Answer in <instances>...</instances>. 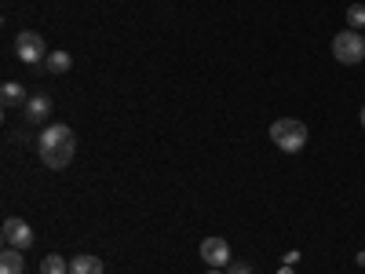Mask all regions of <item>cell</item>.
I'll use <instances>...</instances> for the list:
<instances>
[{
  "instance_id": "cell-3",
  "label": "cell",
  "mask_w": 365,
  "mask_h": 274,
  "mask_svg": "<svg viewBox=\"0 0 365 274\" xmlns=\"http://www.w3.org/2000/svg\"><path fill=\"white\" fill-rule=\"evenodd\" d=\"M332 59L344 66H354L365 59V37L358 34V29H344V34L332 37Z\"/></svg>"
},
{
  "instance_id": "cell-7",
  "label": "cell",
  "mask_w": 365,
  "mask_h": 274,
  "mask_svg": "<svg viewBox=\"0 0 365 274\" xmlns=\"http://www.w3.org/2000/svg\"><path fill=\"white\" fill-rule=\"evenodd\" d=\"M26 121H34V125H44V121L51 117V96H44V91H37V96L26 99Z\"/></svg>"
},
{
  "instance_id": "cell-13",
  "label": "cell",
  "mask_w": 365,
  "mask_h": 274,
  "mask_svg": "<svg viewBox=\"0 0 365 274\" xmlns=\"http://www.w3.org/2000/svg\"><path fill=\"white\" fill-rule=\"evenodd\" d=\"M347 22H351V29H361L365 26V4H351L347 8Z\"/></svg>"
},
{
  "instance_id": "cell-14",
  "label": "cell",
  "mask_w": 365,
  "mask_h": 274,
  "mask_svg": "<svg viewBox=\"0 0 365 274\" xmlns=\"http://www.w3.org/2000/svg\"><path fill=\"white\" fill-rule=\"evenodd\" d=\"M227 274H252V267H249V263H241V260H234V263L227 267Z\"/></svg>"
},
{
  "instance_id": "cell-15",
  "label": "cell",
  "mask_w": 365,
  "mask_h": 274,
  "mask_svg": "<svg viewBox=\"0 0 365 274\" xmlns=\"http://www.w3.org/2000/svg\"><path fill=\"white\" fill-rule=\"evenodd\" d=\"M278 274H292V267H289V263H285V267H282V270H278Z\"/></svg>"
},
{
  "instance_id": "cell-16",
  "label": "cell",
  "mask_w": 365,
  "mask_h": 274,
  "mask_svg": "<svg viewBox=\"0 0 365 274\" xmlns=\"http://www.w3.org/2000/svg\"><path fill=\"white\" fill-rule=\"evenodd\" d=\"M205 274H223V270H212V267H208V270H205Z\"/></svg>"
},
{
  "instance_id": "cell-8",
  "label": "cell",
  "mask_w": 365,
  "mask_h": 274,
  "mask_svg": "<svg viewBox=\"0 0 365 274\" xmlns=\"http://www.w3.org/2000/svg\"><path fill=\"white\" fill-rule=\"evenodd\" d=\"M26 88L19 81H4V88H0V106L4 110H15V106H26Z\"/></svg>"
},
{
  "instance_id": "cell-10",
  "label": "cell",
  "mask_w": 365,
  "mask_h": 274,
  "mask_svg": "<svg viewBox=\"0 0 365 274\" xmlns=\"http://www.w3.org/2000/svg\"><path fill=\"white\" fill-rule=\"evenodd\" d=\"M70 274H103V260L91 253H81L70 260Z\"/></svg>"
},
{
  "instance_id": "cell-6",
  "label": "cell",
  "mask_w": 365,
  "mask_h": 274,
  "mask_svg": "<svg viewBox=\"0 0 365 274\" xmlns=\"http://www.w3.org/2000/svg\"><path fill=\"white\" fill-rule=\"evenodd\" d=\"M201 260H205L212 270H227V267L234 263L227 238H205V241H201Z\"/></svg>"
},
{
  "instance_id": "cell-12",
  "label": "cell",
  "mask_w": 365,
  "mask_h": 274,
  "mask_svg": "<svg viewBox=\"0 0 365 274\" xmlns=\"http://www.w3.org/2000/svg\"><path fill=\"white\" fill-rule=\"evenodd\" d=\"M41 274H70V263H66L63 256H55V253H51V256L41 260Z\"/></svg>"
},
{
  "instance_id": "cell-5",
  "label": "cell",
  "mask_w": 365,
  "mask_h": 274,
  "mask_svg": "<svg viewBox=\"0 0 365 274\" xmlns=\"http://www.w3.org/2000/svg\"><path fill=\"white\" fill-rule=\"evenodd\" d=\"M0 238H4V245L8 249H29L34 245V227H29L26 220H19V216H11V220H4V227H0Z\"/></svg>"
},
{
  "instance_id": "cell-9",
  "label": "cell",
  "mask_w": 365,
  "mask_h": 274,
  "mask_svg": "<svg viewBox=\"0 0 365 274\" xmlns=\"http://www.w3.org/2000/svg\"><path fill=\"white\" fill-rule=\"evenodd\" d=\"M0 274H26V256H22V249H8V245H4V253H0Z\"/></svg>"
},
{
  "instance_id": "cell-11",
  "label": "cell",
  "mask_w": 365,
  "mask_h": 274,
  "mask_svg": "<svg viewBox=\"0 0 365 274\" xmlns=\"http://www.w3.org/2000/svg\"><path fill=\"white\" fill-rule=\"evenodd\" d=\"M44 66H48L51 73H70V66H73V59H70V51H48V59H44Z\"/></svg>"
},
{
  "instance_id": "cell-1",
  "label": "cell",
  "mask_w": 365,
  "mask_h": 274,
  "mask_svg": "<svg viewBox=\"0 0 365 274\" xmlns=\"http://www.w3.org/2000/svg\"><path fill=\"white\" fill-rule=\"evenodd\" d=\"M37 154H41L44 168L63 172V168L73 161V154H77V136H73V128H70V125H48V128L37 136Z\"/></svg>"
},
{
  "instance_id": "cell-4",
  "label": "cell",
  "mask_w": 365,
  "mask_h": 274,
  "mask_svg": "<svg viewBox=\"0 0 365 274\" xmlns=\"http://www.w3.org/2000/svg\"><path fill=\"white\" fill-rule=\"evenodd\" d=\"M15 55L22 59L26 66H37V63L48 59V44H44L41 34H34V29H22V34L15 37Z\"/></svg>"
},
{
  "instance_id": "cell-17",
  "label": "cell",
  "mask_w": 365,
  "mask_h": 274,
  "mask_svg": "<svg viewBox=\"0 0 365 274\" xmlns=\"http://www.w3.org/2000/svg\"><path fill=\"white\" fill-rule=\"evenodd\" d=\"M361 128H365V106H361Z\"/></svg>"
},
{
  "instance_id": "cell-2",
  "label": "cell",
  "mask_w": 365,
  "mask_h": 274,
  "mask_svg": "<svg viewBox=\"0 0 365 274\" xmlns=\"http://www.w3.org/2000/svg\"><path fill=\"white\" fill-rule=\"evenodd\" d=\"M307 125L303 121H296V117H282V121H274L270 125V143L278 146V150H285V154H299L303 146H307Z\"/></svg>"
}]
</instances>
